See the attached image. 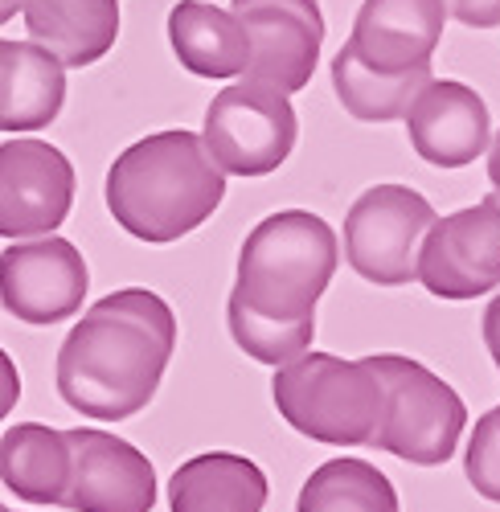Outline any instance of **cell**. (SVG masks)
Masks as SVG:
<instances>
[{"label": "cell", "instance_id": "obj_8", "mask_svg": "<svg viewBox=\"0 0 500 512\" xmlns=\"http://www.w3.org/2000/svg\"><path fill=\"white\" fill-rule=\"evenodd\" d=\"M414 279L439 300H476L500 287V201L435 218L423 234Z\"/></svg>", "mask_w": 500, "mask_h": 512}, {"label": "cell", "instance_id": "obj_3", "mask_svg": "<svg viewBox=\"0 0 500 512\" xmlns=\"http://www.w3.org/2000/svg\"><path fill=\"white\" fill-rule=\"evenodd\" d=\"M226 197V173L201 136L173 127L123 148L107 173L111 218L140 242H177L193 234Z\"/></svg>", "mask_w": 500, "mask_h": 512}, {"label": "cell", "instance_id": "obj_27", "mask_svg": "<svg viewBox=\"0 0 500 512\" xmlns=\"http://www.w3.org/2000/svg\"><path fill=\"white\" fill-rule=\"evenodd\" d=\"M17 9H21L17 0H0V25H9V21L17 17Z\"/></svg>", "mask_w": 500, "mask_h": 512}, {"label": "cell", "instance_id": "obj_10", "mask_svg": "<svg viewBox=\"0 0 500 512\" xmlns=\"http://www.w3.org/2000/svg\"><path fill=\"white\" fill-rule=\"evenodd\" d=\"M74 164L62 148L17 136L0 144V238H46L74 209Z\"/></svg>", "mask_w": 500, "mask_h": 512}, {"label": "cell", "instance_id": "obj_7", "mask_svg": "<svg viewBox=\"0 0 500 512\" xmlns=\"http://www.w3.org/2000/svg\"><path fill=\"white\" fill-rule=\"evenodd\" d=\"M431 222H435V209L423 193H414L406 185L365 189L345 218L349 267L378 287L414 283V263H419V246Z\"/></svg>", "mask_w": 500, "mask_h": 512}, {"label": "cell", "instance_id": "obj_13", "mask_svg": "<svg viewBox=\"0 0 500 512\" xmlns=\"http://www.w3.org/2000/svg\"><path fill=\"white\" fill-rule=\"evenodd\" d=\"M443 17V0H365L353 21L349 54L382 74L423 70L443 37Z\"/></svg>", "mask_w": 500, "mask_h": 512}, {"label": "cell", "instance_id": "obj_5", "mask_svg": "<svg viewBox=\"0 0 500 512\" xmlns=\"http://www.w3.org/2000/svg\"><path fill=\"white\" fill-rule=\"evenodd\" d=\"M365 361L382 377L386 390V414L369 447L390 451L414 467L447 463L468 426V406L460 402V394L414 357L382 353Z\"/></svg>", "mask_w": 500, "mask_h": 512}, {"label": "cell", "instance_id": "obj_12", "mask_svg": "<svg viewBox=\"0 0 500 512\" xmlns=\"http://www.w3.org/2000/svg\"><path fill=\"white\" fill-rule=\"evenodd\" d=\"M70 443V488L62 508L70 512H152L156 467L152 459L111 431L78 426Z\"/></svg>", "mask_w": 500, "mask_h": 512}, {"label": "cell", "instance_id": "obj_18", "mask_svg": "<svg viewBox=\"0 0 500 512\" xmlns=\"http://www.w3.org/2000/svg\"><path fill=\"white\" fill-rule=\"evenodd\" d=\"M169 41L177 62L197 78H238L250 62V41L230 9L181 0L169 13Z\"/></svg>", "mask_w": 500, "mask_h": 512}, {"label": "cell", "instance_id": "obj_1", "mask_svg": "<svg viewBox=\"0 0 500 512\" xmlns=\"http://www.w3.org/2000/svg\"><path fill=\"white\" fill-rule=\"evenodd\" d=\"M341 246L324 218L308 209H283L246 234L238 279L230 291L234 345L263 365H283L312 349L316 300L332 283Z\"/></svg>", "mask_w": 500, "mask_h": 512}, {"label": "cell", "instance_id": "obj_20", "mask_svg": "<svg viewBox=\"0 0 500 512\" xmlns=\"http://www.w3.org/2000/svg\"><path fill=\"white\" fill-rule=\"evenodd\" d=\"M427 82H431V66L402 70V74H382V70L361 66L349 54V46L332 58V87H337V99L345 103V111L353 119H365V123L402 119L406 107L414 103V95H419Z\"/></svg>", "mask_w": 500, "mask_h": 512}, {"label": "cell", "instance_id": "obj_16", "mask_svg": "<svg viewBox=\"0 0 500 512\" xmlns=\"http://www.w3.org/2000/svg\"><path fill=\"white\" fill-rule=\"evenodd\" d=\"M66 107V70L33 41L0 37V132H46Z\"/></svg>", "mask_w": 500, "mask_h": 512}, {"label": "cell", "instance_id": "obj_21", "mask_svg": "<svg viewBox=\"0 0 500 512\" xmlns=\"http://www.w3.org/2000/svg\"><path fill=\"white\" fill-rule=\"evenodd\" d=\"M296 512H402L394 484L365 459H328L304 480Z\"/></svg>", "mask_w": 500, "mask_h": 512}, {"label": "cell", "instance_id": "obj_9", "mask_svg": "<svg viewBox=\"0 0 500 512\" xmlns=\"http://www.w3.org/2000/svg\"><path fill=\"white\" fill-rule=\"evenodd\" d=\"M230 13L250 41L242 78L279 95L304 91L324 46V13L316 0H234Z\"/></svg>", "mask_w": 500, "mask_h": 512}, {"label": "cell", "instance_id": "obj_19", "mask_svg": "<svg viewBox=\"0 0 500 512\" xmlns=\"http://www.w3.org/2000/svg\"><path fill=\"white\" fill-rule=\"evenodd\" d=\"M0 484L29 504H58L70 488V443L66 431L46 422L9 426L0 439Z\"/></svg>", "mask_w": 500, "mask_h": 512}, {"label": "cell", "instance_id": "obj_22", "mask_svg": "<svg viewBox=\"0 0 500 512\" xmlns=\"http://www.w3.org/2000/svg\"><path fill=\"white\" fill-rule=\"evenodd\" d=\"M464 472L468 484L484 496L500 504V406L488 410L476 426H472V443L464 455Z\"/></svg>", "mask_w": 500, "mask_h": 512}, {"label": "cell", "instance_id": "obj_23", "mask_svg": "<svg viewBox=\"0 0 500 512\" xmlns=\"http://www.w3.org/2000/svg\"><path fill=\"white\" fill-rule=\"evenodd\" d=\"M443 9L468 29L500 25V0H443Z\"/></svg>", "mask_w": 500, "mask_h": 512}, {"label": "cell", "instance_id": "obj_26", "mask_svg": "<svg viewBox=\"0 0 500 512\" xmlns=\"http://www.w3.org/2000/svg\"><path fill=\"white\" fill-rule=\"evenodd\" d=\"M488 181H492V189H496V201H500V132H496V140H492V152H488Z\"/></svg>", "mask_w": 500, "mask_h": 512}, {"label": "cell", "instance_id": "obj_24", "mask_svg": "<svg viewBox=\"0 0 500 512\" xmlns=\"http://www.w3.org/2000/svg\"><path fill=\"white\" fill-rule=\"evenodd\" d=\"M17 398H21V373H17L13 357H9L5 349H0V422H5V418L13 414Z\"/></svg>", "mask_w": 500, "mask_h": 512}, {"label": "cell", "instance_id": "obj_15", "mask_svg": "<svg viewBox=\"0 0 500 512\" xmlns=\"http://www.w3.org/2000/svg\"><path fill=\"white\" fill-rule=\"evenodd\" d=\"M33 46L54 54L62 70L95 66L119 37V0H17Z\"/></svg>", "mask_w": 500, "mask_h": 512}, {"label": "cell", "instance_id": "obj_6", "mask_svg": "<svg viewBox=\"0 0 500 512\" xmlns=\"http://www.w3.org/2000/svg\"><path fill=\"white\" fill-rule=\"evenodd\" d=\"M296 107L287 95L259 87V82H234L210 111H205L201 144L210 160L230 177H267L296 148Z\"/></svg>", "mask_w": 500, "mask_h": 512}, {"label": "cell", "instance_id": "obj_11", "mask_svg": "<svg viewBox=\"0 0 500 512\" xmlns=\"http://www.w3.org/2000/svg\"><path fill=\"white\" fill-rule=\"evenodd\" d=\"M87 263L74 242L46 234L25 238L0 254V304L29 328L70 320L87 300Z\"/></svg>", "mask_w": 500, "mask_h": 512}, {"label": "cell", "instance_id": "obj_28", "mask_svg": "<svg viewBox=\"0 0 500 512\" xmlns=\"http://www.w3.org/2000/svg\"><path fill=\"white\" fill-rule=\"evenodd\" d=\"M0 512H13V508H5V504H0Z\"/></svg>", "mask_w": 500, "mask_h": 512}, {"label": "cell", "instance_id": "obj_2", "mask_svg": "<svg viewBox=\"0 0 500 512\" xmlns=\"http://www.w3.org/2000/svg\"><path fill=\"white\" fill-rule=\"evenodd\" d=\"M173 349L177 316L156 291H111L62 340L58 394L95 422H123L156 398Z\"/></svg>", "mask_w": 500, "mask_h": 512}, {"label": "cell", "instance_id": "obj_14", "mask_svg": "<svg viewBox=\"0 0 500 512\" xmlns=\"http://www.w3.org/2000/svg\"><path fill=\"white\" fill-rule=\"evenodd\" d=\"M410 144L435 168H464L472 164L492 136L484 99L464 82H427L406 107Z\"/></svg>", "mask_w": 500, "mask_h": 512}, {"label": "cell", "instance_id": "obj_25", "mask_svg": "<svg viewBox=\"0 0 500 512\" xmlns=\"http://www.w3.org/2000/svg\"><path fill=\"white\" fill-rule=\"evenodd\" d=\"M484 345H488V353H492V361H496V369H500V295L488 304V312H484Z\"/></svg>", "mask_w": 500, "mask_h": 512}, {"label": "cell", "instance_id": "obj_4", "mask_svg": "<svg viewBox=\"0 0 500 512\" xmlns=\"http://www.w3.org/2000/svg\"><path fill=\"white\" fill-rule=\"evenodd\" d=\"M271 398L291 431L332 447L373 443L386 414L382 377L373 373L365 357L341 361L332 353H312V349L275 365Z\"/></svg>", "mask_w": 500, "mask_h": 512}, {"label": "cell", "instance_id": "obj_17", "mask_svg": "<svg viewBox=\"0 0 500 512\" xmlns=\"http://www.w3.org/2000/svg\"><path fill=\"white\" fill-rule=\"evenodd\" d=\"M263 504H267L263 467L234 451L193 455L169 480L173 512H263Z\"/></svg>", "mask_w": 500, "mask_h": 512}]
</instances>
